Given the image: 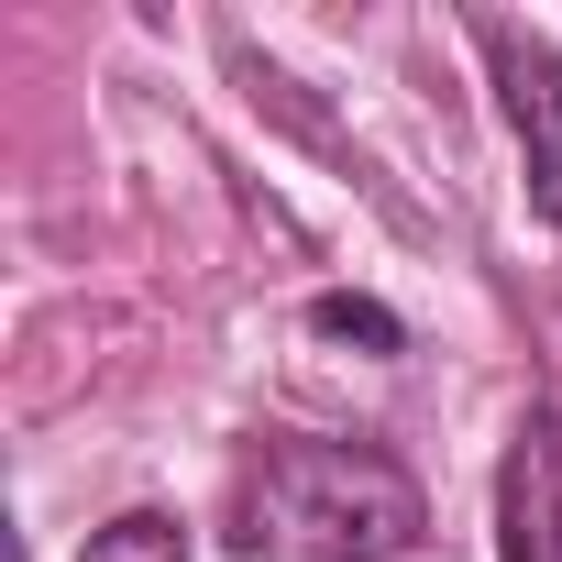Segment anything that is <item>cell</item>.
Segmentation results:
<instances>
[{
  "label": "cell",
  "mask_w": 562,
  "mask_h": 562,
  "mask_svg": "<svg viewBox=\"0 0 562 562\" xmlns=\"http://www.w3.org/2000/svg\"><path fill=\"white\" fill-rule=\"evenodd\" d=\"M310 331H321V342H353V353H408V321H397L386 299H353V288L310 299Z\"/></svg>",
  "instance_id": "cell-4"
},
{
  "label": "cell",
  "mask_w": 562,
  "mask_h": 562,
  "mask_svg": "<svg viewBox=\"0 0 562 562\" xmlns=\"http://www.w3.org/2000/svg\"><path fill=\"white\" fill-rule=\"evenodd\" d=\"M78 562H188V529H177L166 507H122L111 529H89Z\"/></svg>",
  "instance_id": "cell-5"
},
{
  "label": "cell",
  "mask_w": 562,
  "mask_h": 562,
  "mask_svg": "<svg viewBox=\"0 0 562 562\" xmlns=\"http://www.w3.org/2000/svg\"><path fill=\"white\" fill-rule=\"evenodd\" d=\"M430 529V496L375 441L265 430L232 474V551L243 562H408Z\"/></svg>",
  "instance_id": "cell-1"
},
{
  "label": "cell",
  "mask_w": 562,
  "mask_h": 562,
  "mask_svg": "<svg viewBox=\"0 0 562 562\" xmlns=\"http://www.w3.org/2000/svg\"><path fill=\"white\" fill-rule=\"evenodd\" d=\"M474 56H485L496 111H507L518 155H529V210L562 221V45L529 34V23H507V12H474Z\"/></svg>",
  "instance_id": "cell-2"
},
{
  "label": "cell",
  "mask_w": 562,
  "mask_h": 562,
  "mask_svg": "<svg viewBox=\"0 0 562 562\" xmlns=\"http://www.w3.org/2000/svg\"><path fill=\"white\" fill-rule=\"evenodd\" d=\"M496 562H562V408H518L496 463Z\"/></svg>",
  "instance_id": "cell-3"
}]
</instances>
